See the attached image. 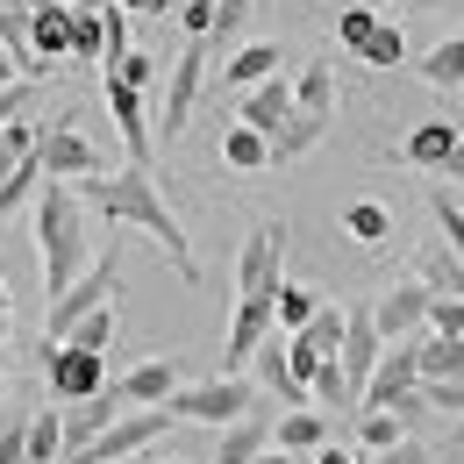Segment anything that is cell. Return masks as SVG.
<instances>
[{
  "instance_id": "cell-1",
  "label": "cell",
  "mask_w": 464,
  "mask_h": 464,
  "mask_svg": "<svg viewBox=\"0 0 464 464\" xmlns=\"http://www.w3.org/2000/svg\"><path fill=\"white\" fill-rule=\"evenodd\" d=\"M72 193L86 200V215H108V222H121V229H143L165 257L179 265V279H200V265H193V243H186V229H179L172 200L158 193V179H150V165H121V172H93V179H72Z\"/></svg>"
},
{
  "instance_id": "cell-2",
  "label": "cell",
  "mask_w": 464,
  "mask_h": 464,
  "mask_svg": "<svg viewBox=\"0 0 464 464\" xmlns=\"http://www.w3.org/2000/svg\"><path fill=\"white\" fill-rule=\"evenodd\" d=\"M36 250H44V293H64L86 272V200L72 193V179H44L36 186Z\"/></svg>"
},
{
  "instance_id": "cell-3",
  "label": "cell",
  "mask_w": 464,
  "mask_h": 464,
  "mask_svg": "<svg viewBox=\"0 0 464 464\" xmlns=\"http://www.w3.org/2000/svg\"><path fill=\"white\" fill-rule=\"evenodd\" d=\"M172 429H179L172 407H121L86 450H58L51 464H121V458H136V450H150L158 436H172Z\"/></svg>"
},
{
  "instance_id": "cell-4",
  "label": "cell",
  "mask_w": 464,
  "mask_h": 464,
  "mask_svg": "<svg viewBox=\"0 0 464 464\" xmlns=\"http://www.w3.org/2000/svg\"><path fill=\"white\" fill-rule=\"evenodd\" d=\"M257 401H265V393H257V379L222 372V379H200V386H186V379H179L165 407H172V421H208V429H222V421H236V414H250Z\"/></svg>"
},
{
  "instance_id": "cell-5",
  "label": "cell",
  "mask_w": 464,
  "mask_h": 464,
  "mask_svg": "<svg viewBox=\"0 0 464 464\" xmlns=\"http://www.w3.org/2000/svg\"><path fill=\"white\" fill-rule=\"evenodd\" d=\"M115 286H121V250L108 243V250H101V257H93V265H86V272H79V279H72L64 293H51V314H44L51 343H58L72 322H86L93 307H108V300H115Z\"/></svg>"
},
{
  "instance_id": "cell-6",
  "label": "cell",
  "mask_w": 464,
  "mask_h": 464,
  "mask_svg": "<svg viewBox=\"0 0 464 464\" xmlns=\"http://www.w3.org/2000/svg\"><path fill=\"white\" fill-rule=\"evenodd\" d=\"M36 165H44V179H93V172H108V158L72 129V108H58V115L36 129Z\"/></svg>"
},
{
  "instance_id": "cell-7",
  "label": "cell",
  "mask_w": 464,
  "mask_h": 464,
  "mask_svg": "<svg viewBox=\"0 0 464 464\" xmlns=\"http://www.w3.org/2000/svg\"><path fill=\"white\" fill-rule=\"evenodd\" d=\"M286 279V222H257L236 257V293H279Z\"/></svg>"
},
{
  "instance_id": "cell-8",
  "label": "cell",
  "mask_w": 464,
  "mask_h": 464,
  "mask_svg": "<svg viewBox=\"0 0 464 464\" xmlns=\"http://www.w3.org/2000/svg\"><path fill=\"white\" fill-rule=\"evenodd\" d=\"M208 93V44H186L172 58V86H165V115H158V136H186L193 129V108Z\"/></svg>"
},
{
  "instance_id": "cell-9",
  "label": "cell",
  "mask_w": 464,
  "mask_h": 464,
  "mask_svg": "<svg viewBox=\"0 0 464 464\" xmlns=\"http://www.w3.org/2000/svg\"><path fill=\"white\" fill-rule=\"evenodd\" d=\"M414 386H421V372H414V336H393V343L379 350V364H372L357 407H401Z\"/></svg>"
},
{
  "instance_id": "cell-10",
  "label": "cell",
  "mask_w": 464,
  "mask_h": 464,
  "mask_svg": "<svg viewBox=\"0 0 464 464\" xmlns=\"http://www.w3.org/2000/svg\"><path fill=\"white\" fill-rule=\"evenodd\" d=\"M44 372H51V401H86V393L108 386L101 350H86V343H51L44 350Z\"/></svg>"
},
{
  "instance_id": "cell-11",
  "label": "cell",
  "mask_w": 464,
  "mask_h": 464,
  "mask_svg": "<svg viewBox=\"0 0 464 464\" xmlns=\"http://www.w3.org/2000/svg\"><path fill=\"white\" fill-rule=\"evenodd\" d=\"M379 350H386V336H379L372 307H343V350H336V364H343V379H350V401L364 393V379H372Z\"/></svg>"
},
{
  "instance_id": "cell-12",
  "label": "cell",
  "mask_w": 464,
  "mask_h": 464,
  "mask_svg": "<svg viewBox=\"0 0 464 464\" xmlns=\"http://www.w3.org/2000/svg\"><path fill=\"white\" fill-rule=\"evenodd\" d=\"M108 115H115L121 129V150H129V165H150V150H158V136H150V108H143V86H129V79H115L108 72Z\"/></svg>"
},
{
  "instance_id": "cell-13",
  "label": "cell",
  "mask_w": 464,
  "mask_h": 464,
  "mask_svg": "<svg viewBox=\"0 0 464 464\" xmlns=\"http://www.w3.org/2000/svg\"><path fill=\"white\" fill-rule=\"evenodd\" d=\"M429 300L436 293L421 286V279H401V286H386L372 300V322H379V336L393 343V336H414V329H429Z\"/></svg>"
},
{
  "instance_id": "cell-14",
  "label": "cell",
  "mask_w": 464,
  "mask_h": 464,
  "mask_svg": "<svg viewBox=\"0 0 464 464\" xmlns=\"http://www.w3.org/2000/svg\"><path fill=\"white\" fill-rule=\"evenodd\" d=\"M458 136H464V129L450 115L414 121V129L401 136V165H414V172H443V165H450V150H458Z\"/></svg>"
},
{
  "instance_id": "cell-15",
  "label": "cell",
  "mask_w": 464,
  "mask_h": 464,
  "mask_svg": "<svg viewBox=\"0 0 464 464\" xmlns=\"http://www.w3.org/2000/svg\"><path fill=\"white\" fill-rule=\"evenodd\" d=\"M272 336V293H236L229 314V372H250V350Z\"/></svg>"
},
{
  "instance_id": "cell-16",
  "label": "cell",
  "mask_w": 464,
  "mask_h": 464,
  "mask_svg": "<svg viewBox=\"0 0 464 464\" xmlns=\"http://www.w3.org/2000/svg\"><path fill=\"white\" fill-rule=\"evenodd\" d=\"M58 414H64V450H86V443L121 414V393L101 386V393H86V401H58Z\"/></svg>"
},
{
  "instance_id": "cell-17",
  "label": "cell",
  "mask_w": 464,
  "mask_h": 464,
  "mask_svg": "<svg viewBox=\"0 0 464 464\" xmlns=\"http://www.w3.org/2000/svg\"><path fill=\"white\" fill-rule=\"evenodd\" d=\"M293 115V79L286 72H272V79H257V86H243V108H236V121H250V129H279V121Z\"/></svg>"
},
{
  "instance_id": "cell-18",
  "label": "cell",
  "mask_w": 464,
  "mask_h": 464,
  "mask_svg": "<svg viewBox=\"0 0 464 464\" xmlns=\"http://www.w3.org/2000/svg\"><path fill=\"white\" fill-rule=\"evenodd\" d=\"M29 51H36L44 64L72 58V0H44V7L29 14Z\"/></svg>"
},
{
  "instance_id": "cell-19",
  "label": "cell",
  "mask_w": 464,
  "mask_h": 464,
  "mask_svg": "<svg viewBox=\"0 0 464 464\" xmlns=\"http://www.w3.org/2000/svg\"><path fill=\"white\" fill-rule=\"evenodd\" d=\"M172 386H179V364H165V357H143L129 379H115L121 407H165V401H172Z\"/></svg>"
},
{
  "instance_id": "cell-20",
  "label": "cell",
  "mask_w": 464,
  "mask_h": 464,
  "mask_svg": "<svg viewBox=\"0 0 464 464\" xmlns=\"http://www.w3.org/2000/svg\"><path fill=\"white\" fill-rule=\"evenodd\" d=\"M265 443H272V414H265V401H257L250 414L222 421V450H215V464H250Z\"/></svg>"
},
{
  "instance_id": "cell-21",
  "label": "cell",
  "mask_w": 464,
  "mask_h": 464,
  "mask_svg": "<svg viewBox=\"0 0 464 464\" xmlns=\"http://www.w3.org/2000/svg\"><path fill=\"white\" fill-rule=\"evenodd\" d=\"M414 372L421 379H464V336H450V329H414Z\"/></svg>"
},
{
  "instance_id": "cell-22",
  "label": "cell",
  "mask_w": 464,
  "mask_h": 464,
  "mask_svg": "<svg viewBox=\"0 0 464 464\" xmlns=\"http://www.w3.org/2000/svg\"><path fill=\"white\" fill-rule=\"evenodd\" d=\"M272 443H279V450H293V458H307V450H322V443H329V414H322V407H286V414H279V421H272Z\"/></svg>"
},
{
  "instance_id": "cell-23",
  "label": "cell",
  "mask_w": 464,
  "mask_h": 464,
  "mask_svg": "<svg viewBox=\"0 0 464 464\" xmlns=\"http://www.w3.org/2000/svg\"><path fill=\"white\" fill-rule=\"evenodd\" d=\"M414 279L429 293H464V257L443 243V236H429V243L414 250Z\"/></svg>"
},
{
  "instance_id": "cell-24",
  "label": "cell",
  "mask_w": 464,
  "mask_h": 464,
  "mask_svg": "<svg viewBox=\"0 0 464 464\" xmlns=\"http://www.w3.org/2000/svg\"><path fill=\"white\" fill-rule=\"evenodd\" d=\"M222 165L243 172V179L272 172V136H265V129H250V121H236L229 136H222Z\"/></svg>"
},
{
  "instance_id": "cell-25",
  "label": "cell",
  "mask_w": 464,
  "mask_h": 464,
  "mask_svg": "<svg viewBox=\"0 0 464 464\" xmlns=\"http://www.w3.org/2000/svg\"><path fill=\"white\" fill-rule=\"evenodd\" d=\"M293 108H300V115L336 121V64H329V58H314L300 79H293Z\"/></svg>"
},
{
  "instance_id": "cell-26",
  "label": "cell",
  "mask_w": 464,
  "mask_h": 464,
  "mask_svg": "<svg viewBox=\"0 0 464 464\" xmlns=\"http://www.w3.org/2000/svg\"><path fill=\"white\" fill-rule=\"evenodd\" d=\"M414 72H421L436 93H458V86H464V36H443V44H429V51L414 58Z\"/></svg>"
},
{
  "instance_id": "cell-27",
  "label": "cell",
  "mask_w": 464,
  "mask_h": 464,
  "mask_svg": "<svg viewBox=\"0 0 464 464\" xmlns=\"http://www.w3.org/2000/svg\"><path fill=\"white\" fill-rule=\"evenodd\" d=\"M250 14H265L257 0H215V22H208V58H222V51H236L243 44V29H250Z\"/></svg>"
},
{
  "instance_id": "cell-28",
  "label": "cell",
  "mask_w": 464,
  "mask_h": 464,
  "mask_svg": "<svg viewBox=\"0 0 464 464\" xmlns=\"http://www.w3.org/2000/svg\"><path fill=\"white\" fill-rule=\"evenodd\" d=\"M343 236H350V243H364V250L393 243V208H386V200H350V208H343Z\"/></svg>"
},
{
  "instance_id": "cell-29",
  "label": "cell",
  "mask_w": 464,
  "mask_h": 464,
  "mask_svg": "<svg viewBox=\"0 0 464 464\" xmlns=\"http://www.w3.org/2000/svg\"><path fill=\"white\" fill-rule=\"evenodd\" d=\"M279 58H286L279 44H236L229 58H222V79H229V86H257V79L279 72Z\"/></svg>"
},
{
  "instance_id": "cell-30",
  "label": "cell",
  "mask_w": 464,
  "mask_h": 464,
  "mask_svg": "<svg viewBox=\"0 0 464 464\" xmlns=\"http://www.w3.org/2000/svg\"><path fill=\"white\" fill-rule=\"evenodd\" d=\"M407 436V421L393 414V407H357V450L364 458H379V450H393Z\"/></svg>"
},
{
  "instance_id": "cell-31",
  "label": "cell",
  "mask_w": 464,
  "mask_h": 464,
  "mask_svg": "<svg viewBox=\"0 0 464 464\" xmlns=\"http://www.w3.org/2000/svg\"><path fill=\"white\" fill-rule=\"evenodd\" d=\"M286 336H300L314 357H336V350H343V307H329V300H322V307H314L300 329H286Z\"/></svg>"
},
{
  "instance_id": "cell-32",
  "label": "cell",
  "mask_w": 464,
  "mask_h": 464,
  "mask_svg": "<svg viewBox=\"0 0 464 464\" xmlns=\"http://www.w3.org/2000/svg\"><path fill=\"white\" fill-rule=\"evenodd\" d=\"M357 58L372 64V72H393V64H407V36H401V22H386V14H379V22H372V36L357 44Z\"/></svg>"
},
{
  "instance_id": "cell-33",
  "label": "cell",
  "mask_w": 464,
  "mask_h": 464,
  "mask_svg": "<svg viewBox=\"0 0 464 464\" xmlns=\"http://www.w3.org/2000/svg\"><path fill=\"white\" fill-rule=\"evenodd\" d=\"M314 307H322V293H314V286H293V279H279V293H272V329H300Z\"/></svg>"
},
{
  "instance_id": "cell-34",
  "label": "cell",
  "mask_w": 464,
  "mask_h": 464,
  "mask_svg": "<svg viewBox=\"0 0 464 464\" xmlns=\"http://www.w3.org/2000/svg\"><path fill=\"white\" fill-rule=\"evenodd\" d=\"M36 186H44V165H36V150H29V158H22V165H14V172L0 179V222H7V215H22V208H29V193H36Z\"/></svg>"
},
{
  "instance_id": "cell-35",
  "label": "cell",
  "mask_w": 464,
  "mask_h": 464,
  "mask_svg": "<svg viewBox=\"0 0 464 464\" xmlns=\"http://www.w3.org/2000/svg\"><path fill=\"white\" fill-rule=\"evenodd\" d=\"M22 436H29V464H51L64 450V414H58V407L29 414V429H22Z\"/></svg>"
},
{
  "instance_id": "cell-36",
  "label": "cell",
  "mask_w": 464,
  "mask_h": 464,
  "mask_svg": "<svg viewBox=\"0 0 464 464\" xmlns=\"http://www.w3.org/2000/svg\"><path fill=\"white\" fill-rule=\"evenodd\" d=\"M72 58H86V64L108 58V29H101V7H72Z\"/></svg>"
},
{
  "instance_id": "cell-37",
  "label": "cell",
  "mask_w": 464,
  "mask_h": 464,
  "mask_svg": "<svg viewBox=\"0 0 464 464\" xmlns=\"http://www.w3.org/2000/svg\"><path fill=\"white\" fill-rule=\"evenodd\" d=\"M307 401H314V407H357V401H350V379H343V364H336V357H322V364H314V379H307Z\"/></svg>"
},
{
  "instance_id": "cell-38",
  "label": "cell",
  "mask_w": 464,
  "mask_h": 464,
  "mask_svg": "<svg viewBox=\"0 0 464 464\" xmlns=\"http://www.w3.org/2000/svg\"><path fill=\"white\" fill-rule=\"evenodd\" d=\"M58 343H86V350H101V357H108V343H115V300H108V307H93L86 322H72Z\"/></svg>"
},
{
  "instance_id": "cell-39",
  "label": "cell",
  "mask_w": 464,
  "mask_h": 464,
  "mask_svg": "<svg viewBox=\"0 0 464 464\" xmlns=\"http://www.w3.org/2000/svg\"><path fill=\"white\" fill-rule=\"evenodd\" d=\"M429 215H436V236L464 257V200H450V193L436 186V193H429Z\"/></svg>"
},
{
  "instance_id": "cell-40",
  "label": "cell",
  "mask_w": 464,
  "mask_h": 464,
  "mask_svg": "<svg viewBox=\"0 0 464 464\" xmlns=\"http://www.w3.org/2000/svg\"><path fill=\"white\" fill-rule=\"evenodd\" d=\"M372 22H379V7H372V0H350L343 14H336V44H343V51H357V44L372 36Z\"/></svg>"
},
{
  "instance_id": "cell-41",
  "label": "cell",
  "mask_w": 464,
  "mask_h": 464,
  "mask_svg": "<svg viewBox=\"0 0 464 464\" xmlns=\"http://www.w3.org/2000/svg\"><path fill=\"white\" fill-rule=\"evenodd\" d=\"M29 150H36V129H29V121L14 115V121H7V129H0V179L14 172V165H22Z\"/></svg>"
},
{
  "instance_id": "cell-42",
  "label": "cell",
  "mask_w": 464,
  "mask_h": 464,
  "mask_svg": "<svg viewBox=\"0 0 464 464\" xmlns=\"http://www.w3.org/2000/svg\"><path fill=\"white\" fill-rule=\"evenodd\" d=\"M108 72H115V79H129V86H143V93H150V79H158V58H150V51H115V58H108Z\"/></svg>"
},
{
  "instance_id": "cell-43",
  "label": "cell",
  "mask_w": 464,
  "mask_h": 464,
  "mask_svg": "<svg viewBox=\"0 0 464 464\" xmlns=\"http://www.w3.org/2000/svg\"><path fill=\"white\" fill-rule=\"evenodd\" d=\"M421 401L458 421V414H464V379H421Z\"/></svg>"
},
{
  "instance_id": "cell-44",
  "label": "cell",
  "mask_w": 464,
  "mask_h": 464,
  "mask_svg": "<svg viewBox=\"0 0 464 464\" xmlns=\"http://www.w3.org/2000/svg\"><path fill=\"white\" fill-rule=\"evenodd\" d=\"M29 101H36V79H7V86H0V129L14 115H29Z\"/></svg>"
},
{
  "instance_id": "cell-45",
  "label": "cell",
  "mask_w": 464,
  "mask_h": 464,
  "mask_svg": "<svg viewBox=\"0 0 464 464\" xmlns=\"http://www.w3.org/2000/svg\"><path fill=\"white\" fill-rule=\"evenodd\" d=\"M208 22H215V0H179V29H186L193 44L208 36Z\"/></svg>"
},
{
  "instance_id": "cell-46",
  "label": "cell",
  "mask_w": 464,
  "mask_h": 464,
  "mask_svg": "<svg viewBox=\"0 0 464 464\" xmlns=\"http://www.w3.org/2000/svg\"><path fill=\"white\" fill-rule=\"evenodd\" d=\"M29 421H0V464H29Z\"/></svg>"
},
{
  "instance_id": "cell-47",
  "label": "cell",
  "mask_w": 464,
  "mask_h": 464,
  "mask_svg": "<svg viewBox=\"0 0 464 464\" xmlns=\"http://www.w3.org/2000/svg\"><path fill=\"white\" fill-rule=\"evenodd\" d=\"M307 464H357V450H336V443H322V450H307Z\"/></svg>"
},
{
  "instance_id": "cell-48",
  "label": "cell",
  "mask_w": 464,
  "mask_h": 464,
  "mask_svg": "<svg viewBox=\"0 0 464 464\" xmlns=\"http://www.w3.org/2000/svg\"><path fill=\"white\" fill-rule=\"evenodd\" d=\"M115 7H129V14H165V7H179V0H115Z\"/></svg>"
},
{
  "instance_id": "cell-49",
  "label": "cell",
  "mask_w": 464,
  "mask_h": 464,
  "mask_svg": "<svg viewBox=\"0 0 464 464\" xmlns=\"http://www.w3.org/2000/svg\"><path fill=\"white\" fill-rule=\"evenodd\" d=\"M250 464H300V458H293V450H279V443H272V450H257V458H250Z\"/></svg>"
},
{
  "instance_id": "cell-50",
  "label": "cell",
  "mask_w": 464,
  "mask_h": 464,
  "mask_svg": "<svg viewBox=\"0 0 464 464\" xmlns=\"http://www.w3.org/2000/svg\"><path fill=\"white\" fill-rule=\"evenodd\" d=\"M7 79H22V64H14V51L0 44V86H7Z\"/></svg>"
},
{
  "instance_id": "cell-51",
  "label": "cell",
  "mask_w": 464,
  "mask_h": 464,
  "mask_svg": "<svg viewBox=\"0 0 464 464\" xmlns=\"http://www.w3.org/2000/svg\"><path fill=\"white\" fill-rule=\"evenodd\" d=\"M443 172H458V179H464V136H458V150H450V165H443Z\"/></svg>"
},
{
  "instance_id": "cell-52",
  "label": "cell",
  "mask_w": 464,
  "mask_h": 464,
  "mask_svg": "<svg viewBox=\"0 0 464 464\" xmlns=\"http://www.w3.org/2000/svg\"><path fill=\"white\" fill-rule=\"evenodd\" d=\"M464 450V414H458V429H450V458H458Z\"/></svg>"
},
{
  "instance_id": "cell-53",
  "label": "cell",
  "mask_w": 464,
  "mask_h": 464,
  "mask_svg": "<svg viewBox=\"0 0 464 464\" xmlns=\"http://www.w3.org/2000/svg\"><path fill=\"white\" fill-rule=\"evenodd\" d=\"M7 307H14V286H7V279H0V314H7Z\"/></svg>"
},
{
  "instance_id": "cell-54",
  "label": "cell",
  "mask_w": 464,
  "mask_h": 464,
  "mask_svg": "<svg viewBox=\"0 0 464 464\" xmlns=\"http://www.w3.org/2000/svg\"><path fill=\"white\" fill-rule=\"evenodd\" d=\"M414 7H464V0H414Z\"/></svg>"
},
{
  "instance_id": "cell-55",
  "label": "cell",
  "mask_w": 464,
  "mask_h": 464,
  "mask_svg": "<svg viewBox=\"0 0 464 464\" xmlns=\"http://www.w3.org/2000/svg\"><path fill=\"white\" fill-rule=\"evenodd\" d=\"M72 7H115V0H72Z\"/></svg>"
},
{
  "instance_id": "cell-56",
  "label": "cell",
  "mask_w": 464,
  "mask_h": 464,
  "mask_svg": "<svg viewBox=\"0 0 464 464\" xmlns=\"http://www.w3.org/2000/svg\"><path fill=\"white\" fill-rule=\"evenodd\" d=\"M121 464H158V458H143V450H136V458H121Z\"/></svg>"
},
{
  "instance_id": "cell-57",
  "label": "cell",
  "mask_w": 464,
  "mask_h": 464,
  "mask_svg": "<svg viewBox=\"0 0 464 464\" xmlns=\"http://www.w3.org/2000/svg\"><path fill=\"white\" fill-rule=\"evenodd\" d=\"M0 350H7V314H0Z\"/></svg>"
},
{
  "instance_id": "cell-58",
  "label": "cell",
  "mask_w": 464,
  "mask_h": 464,
  "mask_svg": "<svg viewBox=\"0 0 464 464\" xmlns=\"http://www.w3.org/2000/svg\"><path fill=\"white\" fill-rule=\"evenodd\" d=\"M158 464H186V458H158Z\"/></svg>"
},
{
  "instance_id": "cell-59",
  "label": "cell",
  "mask_w": 464,
  "mask_h": 464,
  "mask_svg": "<svg viewBox=\"0 0 464 464\" xmlns=\"http://www.w3.org/2000/svg\"><path fill=\"white\" fill-rule=\"evenodd\" d=\"M393 7H414V0H393Z\"/></svg>"
},
{
  "instance_id": "cell-60",
  "label": "cell",
  "mask_w": 464,
  "mask_h": 464,
  "mask_svg": "<svg viewBox=\"0 0 464 464\" xmlns=\"http://www.w3.org/2000/svg\"><path fill=\"white\" fill-rule=\"evenodd\" d=\"M257 7H272V0H257Z\"/></svg>"
}]
</instances>
